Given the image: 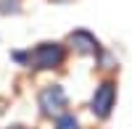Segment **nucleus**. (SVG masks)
Here are the masks:
<instances>
[{
	"mask_svg": "<svg viewBox=\"0 0 132 129\" xmlns=\"http://www.w3.org/2000/svg\"><path fill=\"white\" fill-rule=\"evenodd\" d=\"M63 48L58 45V42H42V45H37L35 50L29 53V56H24V53H16V61H27L32 69H56L63 63Z\"/></svg>",
	"mask_w": 132,
	"mask_h": 129,
	"instance_id": "f257e3e1",
	"label": "nucleus"
},
{
	"mask_svg": "<svg viewBox=\"0 0 132 129\" xmlns=\"http://www.w3.org/2000/svg\"><path fill=\"white\" fill-rule=\"evenodd\" d=\"M37 100H40V108H42L45 116H61L66 111V92H63V87H58V84L45 87Z\"/></svg>",
	"mask_w": 132,
	"mask_h": 129,
	"instance_id": "f03ea898",
	"label": "nucleus"
},
{
	"mask_svg": "<svg viewBox=\"0 0 132 129\" xmlns=\"http://www.w3.org/2000/svg\"><path fill=\"white\" fill-rule=\"evenodd\" d=\"M114 103H116V87H114L111 82H103L101 87L95 90V95H93L90 108H93V113L98 116V119H106V116L111 113Z\"/></svg>",
	"mask_w": 132,
	"mask_h": 129,
	"instance_id": "7ed1b4c3",
	"label": "nucleus"
},
{
	"mask_svg": "<svg viewBox=\"0 0 132 129\" xmlns=\"http://www.w3.org/2000/svg\"><path fill=\"white\" fill-rule=\"evenodd\" d=\"M71 45L82 53V56H95L98 53V40L90 34V32H85V29H79V32H71Z\"/></svg>",
	"mask_w": 132,
	"mask_h": 129,
	"instance_id": "20e7f679",
	"label": "nucleus"
},
{
	"mask_svg": "<svg viewBox=\"0 0 132 129\" xmlns=\"http://www.w3.org/2000/svg\"><path fill=\"white\" fill-rule=\"evenodd\" d=\"M56 129H79V124H77V119H74V116H61Z\"/></svg>",
	"mask_w": 132,
	"mask_h": 129,
	"instance_id": "39448f33",
	"label": "nucleus"
},
{
	"mask_svg": "<svg viewBox=\"0 0 132 129\" xmlns=\"http://www.w3.org/2000/svg\"><path fill=\"white\" fill-rule=\"evenodd\" d=\"M19 0H0V13H16Z\"/></svg>",
	"mask_w": 132,
	"mask_h": 129,
	"instance_id": "423d86ee",
	"label": "nucleus"
}]
</instances>
